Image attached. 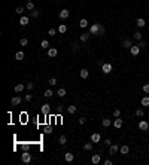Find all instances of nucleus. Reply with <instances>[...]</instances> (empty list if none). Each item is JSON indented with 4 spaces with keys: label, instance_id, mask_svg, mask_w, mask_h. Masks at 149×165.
Here are the masks:
<instances>
[{
    "label": "nucleus",
    "instance_id": "28",
    "mask_svg": "<svg viewBox=\"0 0 149 165\" xmlns=\"http://www.w3.org/2000/svg\"><path fill=\"white\" fill-rule=\"evenodd\" d=\"M64 95H66V89L64 88H60L57 91V97H64Z\"/></svg>",
    "mask_w": 149,
    "mask_h": 165
},
{
    "label": "nucleus",
    "instance_id": "10",
    "mask_svg": "<svg viewBox=\"0 0 149 165\" xmlns=\"http://www.w3.org/2000/svg\"><path fill=\"white\" fill-rule=\"evenodd\" d=\"M119 152H121V155H128V152H130V147H128V144L121 146V147H119Z\"/></svg>",
    "mask_w": 149,
    "mask_h": 165
},
{
    "label": "nucleus",
    "instance_id": "14",
    "mask_svg": "<svg viewBox=\"0 0 149 165\" xmlns=\"http://www.w3.org/2000/svg\"><path fill=\"white\" fill-rule=\"evenodd\" d=\"M112 125L115 126L116 129H119V128L122 126V119H121V118H116L115 120H113V124H112Z\"/></svg>",
    "mask_w": 149,
    "mask_h": 165
},
{
    "label": "nucleus",
    "instance_id": "20",
    "mask_svg": "<svg viewBox=\"0 0 149 165\" xmlns=\"http://www.w3.org/2000/svg\"><path fill=\"white\" fill-rule=\"evenodd\" d=\"M136 25H137V27H140V28H143L145 25H146V22H145V20H143V18H139V20L136 21Z\"/></svg>",
    "mask_w": 149,
    "mask_h": 165
},
{
    "label": "nucleus",
    "instance_id": "23",
    "mask_svg": "<svg viewBox=\"0 0 149 165\" xmlns=\"http://www.w3.org/2000/svg\"><path fill=\"white\" fill-rule=\"evenodd\" d=\"M30 147H31V146H30L28 143H22V144H21V150H22V152H28Z\"/></svg>",
    "mask_w": 149,
    "mask_h": 165
},
{
    "label": "nucleus",
    "instance_id": "53",
    "mask_svg": "<svg viewBox=\"0 0 149 165\" xmlns=\"http://www.w3.org/2000/svg\"><path fill=\"white\" fill-rule=\"evenodd\" d=\"M27 2H33V0H27Z\"/></svg>",
    "mask_w": 149,
    "mask_h": 165
},
{
    "label": "nucleus",
    "instance_id": "11",
    "mask_svg": "<svg viewBox=\"0 0 149 165\" xmlns=\"http://www.w3.org/2000/svg\"><path fill=\"white\" fill-rule=\"evenodd\" d=\"M73 159H75V155H73V153L67 152V153L64 155V161H66V162H73Z\"/></svg>",
    "mask_w": 149,
    "mask_h": 165
},
{
    "label": "nucleus",
    "instance_id": "19",
    "mask_svg": "<svg viewBox=\"0 0 149 165\" xmlns=\"http://www.w3.org/2000/svg\"><path fill=\"white\" fill-rule=\"evenodd\" d=\"M24 52L22 51H20V52H16V54H15V59H18V61H22V59H24Z\"/></svg>",
    "mask_w": 149,
    "mask_h": 165
},
{
    "label": "nucleus",
    "instance_id": "32",
    "mask_svg": "<svg viewBox=\"0 0 149 165\" xmlns=\"http://www.w3.org/2000/svg\"><path fill=\"white\" fill-rule=\"evenodd\" d=\"M90 39V34L88 33H84V34H81V42H86Z\"/></svg>",
    "mask_w": 149,
    "mask_h": 165
},
{
    "label": "nucleus",
    "instance_id": "25",
    "mask_svg": "<svg viewBox=\"0 0 149 165\" xmlns=\"http://www.w3.org/2000/svg\"><path fill=\"white\" fill-rule=\"evenodd\" d=\"M101 124H103V126H104V128H107V126H110L113 122H112L110 119H103V122H101Z\"/></svg>",
    "mask_w": 149,
    "mask_h": 165
},
{
    "label": "nucleus",
    "instance_id": "3",
    "mask_svg": "<svg viewBox=\"0 0 149 165\" xmlns=\"http://www.w3.org/2000/svg\"><path fill=\"white\" fill-rule=\"evenodd\" d=\"M101 70H103V73H104V74H109V73L112 72V64H109V63L101 64Z\"/></svg>",
    "mask_w": 149,
    "mask_h": 165
},
{
    "label": "nucleus",
    "instance_id": "15",
    "mask_svg": "<svg viewBox=\"0 0 149 165\" xmlns=\"http://www.w3.org/2000/svg\"><path fill=\"white\" fill-rule=\"evenodd\" d=\"M11 104L15 107V106H20L21 104V97H14L12 100H11Z\"/></svg>",
    "mask_w": 149,
    "mask_h": 165
},
{
    "label": "nucleus",
    "instance_id": "33",
    "mask_svg": "<svg viewBox=\"0 0 149 165\" xmlns=\"http://www.w3.org/2000/svg\"><path fill=\"white\" fill-rule=\"evenodd\" d=\"M25 9L33 11V9H34V3H33V2H27V5H25Z\"/></svg>",
    "mask_w": 149,
    "mask_h": 165
},
{
    "label": "nucleus",
    "instance_id": "18",
    "mask_svg": "<svg viewBox=\"0 0 149 165\" xmlns=\"http://www.w3.org/2000/svg\"><path fill=\"white\" fill-rule=\"evenodd\" d=\"M66 31H67V25H66V24H60V25H58V33L64 34Z\"/></svg>",
    "mask_w": 149,
    "mask_h": 165
},
{
    "label": "nucleus",
    "instance_id": "47",
    "mask_svg": "<svg viewBox=\"0 0 149 165\" xmlns=\"http://www.w3.org/2000/svg\"><path fill=\"white\" fill-rule=\"evenodd\" d=\"M139 46H140V49H142V48H145V46H146V42H143V40H140V43H139Z\"/></svg>",
    "mask_w": 149,
    "mask_h": 165
},
{
    "label": "nucleus",
    "instance_id": "26",
    "mask_svg": "<svg viewBox=\"0 0 149 165\" xmlns=\"http://www.w3.org/2000/svg\"><path fill=\"white\" fill-rule=\"evenodd\" d=\"M76 110H78L76 106H69V107H67V112H69L70 115H75V113H76Z\"/></svg>",
    "mask_w": 149,
    "mask_h": 165
},
{
    "label": "nucleus",
    "instance_id": "50",
    "mask_svg": "<svg viewBox=\"0 0 149 165\" xmlns=\"http://www.w3.org/2000/svg\"><path fill=\"white\" fill-rule=\"evenodd\" d=\"M104 144H107V146H110V144H112V141L109 140V138H106V140H104Z\"/></svg>",
    "mask_w": 149,
    "mask_h": 165
},
{
    "label": "nucleus",
    "instance_id": "35",
    "mask_svg": "<svg viewBox=\"0 0 149 165\" xmlns=\"http://www.w3.org/2000/svg\"><path fill=\"white\" fill-rule=\"evenodd\" d=\"M136 116H139V118H143V116H145V112H143L142 109H137V110H136Z\"/></svg>",
    "mask_w": 149,
    "mask_h": 165
},
{
    "label": "nucleus",
    "instance_id": "41",
    "mask_svg": "<svg viewBox=\"0 0 149 165\" xmlns=\"http://www.w3.org/2000/svg\"><path fill=\"white\" fill-rule=\"evenodd\" d=\"M51 132H52V128H51L49 125H46V126H45V134H51Z\"/></svg>",
    "mask_w": 149,
    "mask_h": 165
},
{
    "label": "nucleus",
    "instance_id": "22",
    "mask_svg": "<svg viewBox=\"0 0 149 165\" xmlns=\"http://www.w3.org/2000/svg\"><path fill=\"white\" fill-rule=\"evenodd\" d=\"M122 45H124V48H131L133 46V42H131V39H125L122 42Z\"/></svg>",
    "mask_w": 149,
    "mask_h": 165
},
{
    "label": "nucleus",
    "instance_id": "30",
    "mask_svg": "<svg viewBox=\"0 0 149 165\" xmlns=\"http://www.w3.org/2000/svg\"><path fill=\"white\" fill-rule=\"evenodd\" d=\"M81 77L82 79H86V77H88V70H86V68H82L81 70Z\"/></svg>",
    "mask_w": 149,
    "mask_h": 165
},
{
    "label": "nucleus",
    "instance_id": "9",
    "mask_svg": "<svg viewBox=\"0 0 149 165\" xmlns=\"http://www.w3.org/2000/svg\"><path fill=\"white\" fill-rule=\"evenodd\" d=\"M118 150H119L118 144H110V147H109V153H110V155H116Z\"/></svg>",
    "mask_w": 149,
    "mask_h": 165
},
{
    "label": "nucleus",
    "instance_id": "4",
    "mask_svg": "<svg viewBox=\"0 0 149 165\" xmlns=\"http://www.w3.org/2000/svg\"><path fill=\"white\" fill-rule=\"evenodd\" d=\"M21 161H22L24 164H28V162L31 161V155H30L28 152H22V155H21Z\"/></svg>",
    "mask_w": 149,
    "mask_h": 165
},
{
    "label": "nucleus",
    "instance_id": "12",
    "mask_svg": "<svg viewBox=\"0 0 149 165\" xmlns=\"http://www.w3.org/2000/svg\"><path fill=\"white\" fill-rule=\"evenodd\" d=\"M58 15H60V18H63V20H66V18H69V15H70V12H69L67 9H61Z\"/></svg>",
    "mask_w": 149,
    "mask_h": 165
},
{
    "label": "nucleus",
    "instance_id": "43",
    "mask_svg": "<svg viewBox=\"0 0 149 165\" xmlns=\"http://www.w3.org/2000/svg\"><path fill=\"white\" fill-rule=\"evenodd\" d=\"M55 33H57V30H55V28H49V31H48L49 36H55Z\"/></svg>",
    "mask_w": 149,
    "mask_h": 165
},
{
    "label": "nucleus",
    "instance_id": "44",
    "mask_svg": "<svg viewBox=\"0 0 149 165\" xmlns=\"http://www.w3.org/2000/svg\"><path fill=\"white\" fill-rule=\"evenodd\" d=\"M48 83H49V85H57V79H55V77H51Z\"/></svg>",
    "mask_w": 149,
    "mask_h": 165
},
{
    "label": "nucleus",
    "instance_id": "52",
    "mask_svg": "<svg viewBox=\"0 0 149 165\" xmlns=\"http://www.w3.org/2000/svg\"><path fill=\"white\" fill-rule=\"evenodd\" d=\"M104 165H112V161H109V159H106V161H104Z\"/></svg>",
    "mask_w": 149,
    "mask_h": 165
},
{
    "label": "nucleus",
    "instance_id": "38",
    "mask_svg": "<svg viewBox=\"0 0 149 165\" xmlns=\"http://www.w3.org/2000/svg\"><path fill=\"white\" fill-rule=\"evenodd\" d=\"M52 95H54V92H52L51 89H46V91H45V97H46V98H51Z\"/></svg>",
    "mask_w": 149,
    "mask_h": 165
},
{
    "label": "nucleus",
    "instance_id": "34",
    "mask_svg": "<svg viewBox=\"0 0 149 165\" xmlns=\"http://www.w3.org/2000/svg\"><path fill=\"white\" fill-rule=\"evenodd\" d=\"M40 46H42L43 49H48V48H49V42H48V40H42Z\"/></svg>",
    "mask_w": 149,
    "mask_h": 165
},
{
    "label": "nucleus",
    "instance_id": "2",
    "mask_svg": "<svg viewBox=\"0 0 149 165\" xmlns=\"http://www.w3.org/2000/svg\"><path fill=\"white\" fill-rule=\"evenodd\" d=\"M137 126H139L140 131H148V129H149V124L146 122V120H143V119L139 122V125H137Z\"/></svg>",
    "mask_w": 149,
    "mask_h": 165
},
{
    "label": "nucleus",
    "instance_id": "51",
    "mask_svg": "<svg viewBox=\"0 0 149 165\" xmlns=\"http://www.w3.org/2000/svg\"><path fill=\"white\" fill-rule=\"evenodd\" d=\"M57 112H58V113H61V112H63V106H58L57 107Z\"/></svg>",
    "mask_w": 149,
    "mask_h": 165
},
{
    "label": "nucleus",
    "instance_id": "31",
    "mask_svg": "<svg viewBox=\"0 0 149 165\" xmlns=\"http://www.w3.org/2000/svg\"><path fill=\"white\" fill-rule=\"evenodd\" d=\"M133 36H134V39H136V40H142V37H143V34L140 33V31H136V33L133 34Z\"/></svg>",
    "mask_w": 149,
    "mask_h": 165
},
{
    "label": "nucleus",
    "instance_id": "48",
    "mask_svg": "<svg viewBox=\"0 0 149 165\" xmlns=\"http://www.w3.org/2000/svg\"><path fill=\"white\" fill-rule=\"evenodd\" d=\"M99 34H104V27L100 24V30H99Z\"/></svg>",
    "mask_w": 149,
    "mask_h": 165
},
{
    "label": "nucleus",
    "instance_id": "45",
    "mask_svg": "<svg viewBox=\"0 0 149 165\" xmlns=\"http://www.w3.org/2000/svg\"><path fill=\"white\" fill-rule=\"evenodd\" d=\"M78 122H79V125H84L86 122V118H79V119H78Z\"/></svg>",
    "mask_w": 149,
    "mask_h": 165
},
{
    "label": "nucleus",
    "instance_id": "13",
    "mask_svg": "<svg viewBox=\"0 0 149 165\" xmlns=\"http://www.w3.org/2000/svg\"><path fill=\"white\" fill-rule=\"evenodd\" d=\"M24 89H27V86H25V85H22V83H18V85L15 86V92H16V94H20V92H22Z\"/></svg>",
    "mask_w": 149,
    "mask_h": 165
},
{
    "label": "nucleus",
    "instance_id": "49",
    "mask_svg": "<svg viewBox=\"0 0 149 165\" xmlns=\"http://www.w3.org/2000/svg\"><path fill=\"white\" fill-rule=\"evenodd\" d=\"M31 94H28V95H25V101H31Z\"/></svg>",
    "mask_w": 149,
    "mask_h": 165
},
{
    "label": "nucleus",
    "instance_id": "1",
    "mask_svg": "<svg viewBox=\"0 0 149 165\" xmlns=\"http://www.w3.org/2000/svg\"><path fill=\"white\" fill-rule=\"evenodd\" d=\"M99 30H100V24H92L90 27V34H92V36H97L99 34Z\"/></svg>",
    "mask_w": 149,
    "mask_h": 165
},
{
    "label": "nucleus",
    "instance_id": "21",
    "mask_svg": "<svg viewBox=\"0 0 149 165\" xmlns=\"http://www.w3.org/2000/svg\"><path fill=\"white\" fill-rule=\"evenodd\" d=\"M140 103H142V106H143V107H148V106H149V97H148V95H145Z\"/></svg>",
    "mask_w": 149,
    "mask_h": 165
},
{
    "label": "nucleus",
    "instance_id": "39",
    "mask_svg": "<svg viewBox=\"0 0 149 165\" xmlns=\"http://www.w3.org/2000/svg\"><path fill=\"white\" fill-rule=\"evenodd\" d=\"M113 116H115V118H121V110H119V109L113 110Z\"/></svg>",
    "mask_w": 149,
    "mask_h": 165
},
{
    "label": "nucleus",
    "instance_id": "6",
    "mask_svg": "<svg viewBox=\"0 0 149 165\" xmlns=\"http://www.w3.org/2000/svg\"><path fill=\"white\" fill-rule=\"evenodd\" d=\"M49 110H51V106H49V104H43L42 109H40L42 115H45V116H48V115H49Z\"/></svg>",
    "mask_w": 149,
    "mask_h": 165
},
{
    "label": "nucleus",
    "instance_id": "40",
    "mask_svg": "<svg viewBox=\"0 0 149 165\" xmlns=\"http://www.w3.org/2000/svg\"><path fill=\"white\" fill-rule=\"evenodd\" d=\"M25 86H27V89H28V91H31V89L34 88V83H33V82H28V83L25 85Z\"/></svg>",
    "mask_w": 149,
    "mask_h": 165
},
{
    "label": "nucleus",
    "instance_id": "36",
    "mask_svg": "<svg viewBox=\"0 0 149 165\" xmlns=\"http://www.w3.org/2000/svg\"><path fill=\"white\" fill-rule=\"evenodd\" d=\"M24 11H25V7H22V6H18V7L15 9V12H16V13H20V15H22Z\"/></svg>",
    "mask_w": 149,
    "mask_h": 165
},
{
    "label": "nucleus",
    "instance_id": "27",
    "mask_svg": "<svg viewBox=\"0 0 149 165\" xmlns=\"http://www.w3.org/2000/svg\"><path fill=\"white\" fill-rule=\"evenodd\" d=\"M58 143H60L61 146H64V144L67 143V138H66V135H61V137L58 138Z\"/></svg>",
    "mask_w": 149,
    "mask_h": 165
},
{
    "label": "nucleus",
    "instance_id": "17",
    "mask_svg": "<svg viewBox=\"0 0 149 165\" xmlns=\"http://www.w3.org/2000/svg\"><path fill=\"white\" fill-rule=\"evenodd\" d=\"M100 161H101V156L100 155H92V158H91V162L92 164L97 165V164H100Z\"/></svg>",
    "mask_w": 149,
    "mask_h": 165
},
{
    "label": "nucleus",
    "instance_id": "42",
    "mask_svg": "<svg viewBox=\"0 0 149 165\" xmlns=\"http://www.w3.org/2000/svg\"><path fill=\"white\" fill-rule=\"evenodd\" d=\"M31 16H33V18H37V16H39V11L33 9V12H31Z\"/></svg>",
    "mask_w": 149,
    "mask_h": 165
},
{
    "label": "nucleus",
    "instance_id": "5",
    "mask_svg": "<svg viewBox=\"0 0 149 165\" xmlns=\"http://www.w3.org/2000/svg\"><path fill=\"white\" fill-rule=\"evenodd\" d=\"M130 52H131V55H134V57L139 55L140 54V46L139 45H133V46L130 48Z\"/></svg>",
    "mask_w": 149,
    "mask_h": 165
},
{
    "label": "nucleus",
    "instance_id": "29",
    "mask_svg": "<svg viewBox=\"0 0 149 165\" xmlns=\"http://www.w3.org/2000/svg\"><path fill=\"white\" fill-rule=\"evenodd\" d=\"M92 146H94L92 141H91V143H85V144H84V149H85V150H92Z\"/></svg>",
    "mask_w": 149,
    "mask_h": 165
},
{
    "label": "nucleus",
    "instance_id": "46",
    "mask_svg": "<svg viewBox=\"0 0 149 165\" xmlns=\"http://www.w3.org/2000/svg\"><path fill=\"white\" fill-rule=\"evenodd\" d=\"M143 92H146V94H149V83H146V85H143Z\"/></svg>",
    "mask_w": 149,
    "mask_h": 165
},
{
    "label": "nucleus",
    "instance_id": "24",
    "mask_svg": "<svg viewBox=\"0 0 149 165\" xmlns=\"http://www.w3.org/2000/svg\"><path fill=\"white\" fill-rule=\"evenodd\" d=\"M79 25H81V28H86V27H88V21H86L85 18H82L79 21Z\"/></svg>",
    "mask_w": 149,
    "mask_h": 165
},
{
    "label": "nucleus",
    "instance_id": "8",
    "mask_svg": "<svg viewBox=\"0 0 149 165\" xmlns=\"http://www.w3.org/2000/svg\"><path fill=\"white\" fill-rule=\"evenodd\" d=\"M30 22V18L28 16H25V15H21V18H20V24L22 25V27H25V25H27Z\"/></svg>",
    "mask_w": 149,
    "mask_h": 165
},
{
    "label": "nucleus",
    "instance_id": "16",
    "mask_svg": "<svg viewBox=\"0 0 149 165\" xmlns=\"http://www.w3.org/2000/svg\"><path fill=\"white\" fill-rule=\"evenodd\" d=\"M57 54H58V51H57L55 48H49V49H48V55H49L51 58H54V57H57Z\"/></svg>",
    "mask_w": 149,
    "mask_h": 165
},
{
    "label": "nucleus",
    "instance_id": "7",
    "mask_svg": "<svg viewBox=\"0 0 149 165\" xmlns=\"http://www.w3.org/2000/svg\"><path fill=\"white\" fill-rule=\"evenodd\" d=\"M100 140H101V135H100L99 132H92V134H91V141H92V143H99Z\"/></svg>",
    "mask_w": 149,
    "mask_h": 165
},
{
    "label": "nucleus",
    "instance_id": "37",
    "mask_svg": "<svg viewBox=\"0 0 149 165\" xmlns=\"http://www.w3.org/2000/svg\"><path fill=\"white\" fill-rule=\"evenodd\" d=\"M20 43H21V46H25V45L28 43V39H27V37H21V39H20Z\"/></svg>",
    "mask_w": 149,
    "mask_h": 165
}]
</instances>
